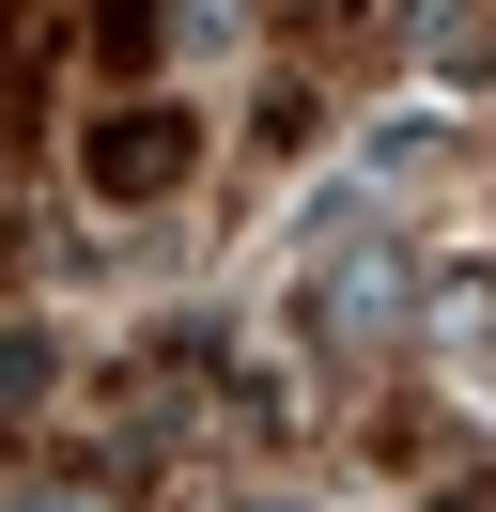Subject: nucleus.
Returning <instances> with one entry per match:
<instances>
[{"label":"nucleus","instance_id":"obj_1","mask_svg":"<svg viewBox=\"0 0 496 512\" xmlns=\"http://www.w3.org/2000/svg\"><path fill=\"white\" fill-rule=\"evenodd\" d=\"M186 171V109H109V125H93V187L109 202H155Z\"/></svg>","mask_w":496,"mask_h":512}]
</instances>
